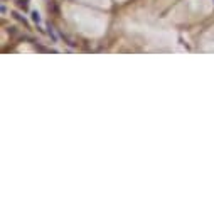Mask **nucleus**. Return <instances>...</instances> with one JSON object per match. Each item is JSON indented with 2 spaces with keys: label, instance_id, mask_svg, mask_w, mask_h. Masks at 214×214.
Returning a JSON list of instances; mask_svg holds the SVG:
<instances>
[{
  "label": "nucleus",
  "instance_id": "obj_1",
  "mask_svg": "<svg viewBox=\"0 0 214 214\" xmlns=\"http://www.w3.org/2000/svg\"><path fill=\"white\" fill-rule=\"evenodd\" d=\"M32 17H34V20H36V22H39V20H41V17H39V14H37V12H34V14H32Z\"/></svg>",
  "mask_w": 214,
  "mask_h": 214
}]
</instances>
